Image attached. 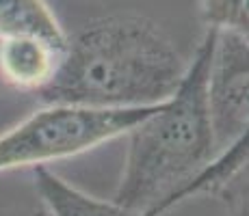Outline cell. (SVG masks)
Returning a JSON list of instances; mask_svg holds the SVG:
<instances>
[{"label":"cell","instance_id":"7a4b0ae2","mask_svg":"<svg viewBox=\"0 0 249 216\" xmlns=\"http://www.w3.org/2000/svg\"><path fill=\"white\" fill-rule=\"evenodd\" d=\"M217 31L208 28L193 63L167 102L128 132V153L113 201L147 216H162L171 197L217 153L206 108V76Z\"/></svg>","mask_w":249,"mask_h":216},{"label":"cell","instance_id":"8992f818","mask_svg":"<svg viewBox=\"0 0 249 216\" xmlns=\"http://www.w3.org/2000/svg\"><path fill=\"white\" fill-rule=\"evenodd\" d=\"M35 190L44 201L48 216H147L115 201L83 193L48 166H35Z\"/></svg>","mask_w":249,"mask_h":216},{"label":"cell","instance_id":"30bf717a","mask_svg":"<svg viewBox=\"0 0 249 216\" xmlns=\"http://www.w3.org/2000/svg\"><path fill=\"white\" fill-rule=\"evenodd\" d=\"M33 216H48V212H46V210H39V212H35Z\"/></svg>","mask_w":249,"mask_h":216},{"label":"cell","instance_id":"3957f363","mask_svg":"<svg viewBox=\"0 0 249 216\" xmlns=\"http://www.w3.org/2000/svg\"><path fill=\"white\" fill-rule=\"evenodd\" d=\"M154 108L46 106L0 134V171L46 166L48 162L95 150L102 143L128 134Z\"/></svg>","mask_w":249,"mask_h":216},{"label":"cell","instance_id":"6da1fadb","mask_svg":"<svg viewBox=\"0 0 249 216\" xmlns=\"http://www.w3.org/2000/svg\"><path fill=\"white\" fill-rule=\"evenodd\" d=\"M186 65L156 22L137 13H111L68 37L61 65L46 89V106L147 108L167 102Z\"/></svg>","mask_w":249,"mask_h":216},{"label":"cell","instance_id":"9c48e42d","mask_svg":"<svg viewBox=\"0 0 249 216\" xmlns=\"http://www.w3.org/2000/svg\"><path fill=\"white\" fill-rule=\"evenodd\" d=\"M202 17L206 26L217 33H238L247 37V0H202Z\"/></svg>","mask_w":249,"mask_h":216},{"label":"cell","instance_id":"52a82bcc","mask_svg":"<svg viewBox=\"0 0 249 216\" xmlns=\"http://www.w3.org/2000/svg\"><path fill=\"white\" fill-rule=\"evenodd\" d=\"M35 37L59 50L68 48V35L46 0H0V39Z\"/></svg>","mask_w":249,"mask_h":216},{"label":"cell","instance_id":"277c9868","mask_svg":"<svg viewBox=\"0 0 249 216\" xmlns=\"http://www.w3.org/2000/svg\"><path fill=\"white\" fill-rule=\"evenodd\" d=\"M206 108L217 151L247 136L249 43L245 35L217 33L206 76Z\"/></svg>","mask_w":249,"mask_h":216},{"label":"cell","instance_id":"ba28073f","mask_svg":"<svg viewBox=\"0 0 249 216\" xmlns=\"http://www.w3.org/2000/svg\"><path fill=\"white\" fill-rule=\"evenodd\" d=\"M247 173V136L234 141L232 145L223 147L221 151L214 153V158L204 166L193 180L186 186L171 197L169 205H167V212L171 208H176L182 201L191 199V197L197 195H210L221 199V195L226 193L230 186L234 184L238 175Z\"/></svg>","mask_w":249,"mask_h":216},{"label":"cell","instance_id":"5b68a950","mask_svg":"<svg viewBox=\"0 0 249 216\" xmlns=\"http://www.w3.org/2000/svg\"><path fill=\"white\" fill-rule=\"evenodd\" d=\"M63 52L35 37L0 39V76L9 86L35 95L54 78Z\"/></svg>","mask_w":249,"mask_h":216}]
</instances>
